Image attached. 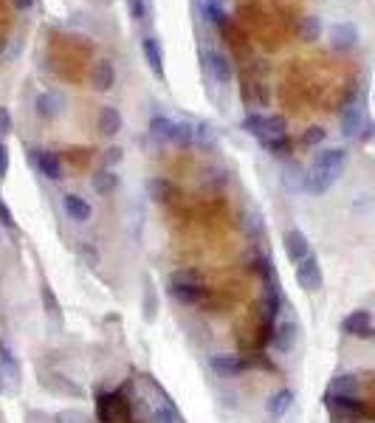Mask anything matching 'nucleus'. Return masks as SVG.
Returning a JSON list of instances; mask_svg holds the SVG:
<instances>
[{"mask_svg":"<svg viewBox=\"0 0 375 423\" xmlns=\"http://www.w3.org/2000/svg\"><path fill=\"white\" fill-rule=\"evenodd\" d=\"M344 164H347V149H341V147H327V149L316 152V158L305 175V189L313 195H324L338 180Z\"/></svg>","mask_w":375,"mask_h":423,"instance_id":"nucleus-1","label":"nucleus"},{"mask_svg":"<svg viewBox=\"0 0 375 423\" xmlns=\"http://www.w3.org/2000/svg\"><path fill=\"white\" fill-rule=\"evenodd\" d=\"M96 417L99 423H130V406L118 392H99Z\"/></svg>","mask_w":375,"mask_h":423,"instance_id":"nucleus-2","label":"nucleus"},{"mask_svg":"<svg viewBox=\"0 0 375 423\" xmlns=\"http://www.w3.org/2000/svg\"><path fill=\"white\" fill-rule=\"evenodd\" d=\"M149 133L152 138L158 141H169V144H189L195 138V130L189 124H180V121H172L166 116H155L149 121Z\"/></svg>","mask_w":375,"mask_h":423,"instance_id":"nucleus-3","label":"nucleus"},{"mask_svg":"<svg viewBox=\"0 0 375 423\" xmlns=\"http://www.w3.org/2000/svg\"><path fill=\"white\" fill-rule=\"evenodd\" d=\"M200 68H203V73H206L211 82H217V85H226V82H231V76H234L231 62H228L220 51H214V48H203V51H200Z\"/></svg>","mask_w":375,"mask_h":423,"instance_id":"nucleus-4","label":"nucleus"},{"mask_svg":"<svg viewBox=\"0 0 375 423\" xmlns=\"http://www.w3.org/2000/svg\"><path fill=\"white\" fill-rule=\"evenodd\" d=\"M296 282L302 290H319L324 285V276H321V265L313 254H307L302 262H296Z\"/></svg>","mask_w":375,"mask_h":423,"instance_id":"nucleus-5","label":"nucleus"},{"mask_svg":"<svg viewBox=\"0 0 375 423\" xmlns=\"http://www.w3.org/2000/svg\"><path fill=\"white\" fill-rule=\"evenodd\" d=\"M209 367H211V372L220 375V378H237L240 372H245L248 364H245L240 355H234V352H214V355L209 358Z\"/></svg>","mask_w":375,"mask_h":423,"instance_id":"nucleus-6","label":"nucleus"},{"mask_svg":"<svg viewBox=\"0 0 375 423\" xmlns=\"http://www.w3.org/2000/svg\"><path fill=\"white\" fill-rule=\"evenodd\" d=\"M341 330L347 333V336H352V338H372V316H369V310H352V313H347L344 316V321H341Z\"/></svg>","mask_w":375,"mask_h":423,"instance_id":"nucleus-7","label":"nucleus"},{"mask_svg":"<svg viewBox=\"0 0 375 423\" xmlns=\"http://www.w3.org/2000/svg\"><path fill=\"white\" fill-rule=\"evenodd\" d=\"M282 245H285V254H288L290 262H302L310 254V243L299 228H288L282 234Z\"/></svg>","mask_w":375,"mask_h":423,"instance_id":"nucleus-8","label":"nucleus"},{"mask_svg":"<svg viewBox=\"0 0 375 423\" xmlns=\"http://www.w3.org/2000/svg\"><path fill=\"white\" fill-rule=\"evenodd\" d=\"M34 164L39 169V175H45L48 180H59L62 178V161L54 149H37L34 152Z\"/></svg>","mask_w":375,"mask_h":423,"instance_id":"nucleus-9","label":"nucleus"},{"mask_svg":"<svg viewBox=\"0 0 375 423\" xmlns=\"http://www.w3.org/2000/svg\"><path fill=\"white\" fill-rule=\"evenodd\" d=\"M62 209H65V214H68L70 220H76V223H87L90 214H93V206H90L82 195H73V192H68V195L62 197Z\"/></svg>","mask_w":375,"mask_h":423,"instance_id":"nucleus-10","label":"nucleus"},{"mask_svg":"<svg viewBox=\"0 0 375 423\" xmlns=\"http://www.w3.org/2000/svg\"><path fill=\"white\" fill-rule=\"evenodd\" d=\"M361 124H364V110H361V104H358V102L347 104L344 113H341V135H344V138H355L358 130H361Z\"/></svg>","mask_w":375,"mask_h":423,"instance_id":"nucleus-11","label":"nucleus"},{"mask_svg":"<svg viewBox=\"0 0 375 423\" xmlns=\"http://www.w3.org/2000/svg\"><path fill=\"white\" fill-rule=\"evenodd\" d=\"M166 293H169L175 302H180V305H195V302H200V299L206 296V288H203V285H172V282H169Z\"/></svg>","mask_w":375,"mask_h":423,"instance_id":"nucleus-12","label":"nucleus"},{"mask_svg":"<svg viewBox=\"0 0 375 423\" xmlns=\"http://www.w3.org/2000/svg\"><path fill=\"white\" fill-rule=\"evenodd\" d=\"M113 82H116V70H113L110 62H96V65L90 68V85H93L96 90H110Z\"/></svg>","mask_w":375,"mask_h":423,"instance_id":"nucleus-13","label":"nucleus"},{"mask_svg":"<svg viewBox=\"0 0 375 423\" xmlns=\"http://www.w3.org/2000/svg\"><path fill=\"white\" fill-rule=\"evenodd\" d=\"M290 406H293V392H290V389H279V392H273V395L265 400V412H268L271 417H282Z\"/></svg>","mask_w":375,"mask_h":423,"instance_id":"nucleus-14","label":"nucleus"},{"mask_svg":"<svg viewBox=\"0 0 375 423\" xmlns=\"http://www.w3.org/2000/svg\"><path fill=\"white\" fill-rule=\"evenodd\" d=\"M141 51H144V56H147V65L161 76V73H164V51H161V42H158L155 37H147V39L141 42Z\"/></svg>","mask_w":375,"mask_h":423,"instance_id":"nucleus-15","label":"nucleus"},{"mask_svg":"<svg viewBox=\"0 0 375 423\" xmlns=\"http://www.w3.org/2000/svg\"><path fill=\"white\" fill-rule=\"evenodd\" d=\"M327 395H358V375H352V372L336 375L327 386Z\"/></svg>","mask_w":375,"mask_h":423,"instance_id":"nucleus-16","label":"nucleus"},{"mask_svg":"<svg viewBox=\"0 0 375 423\" xmlns=\"http://www.w3.org/2000/svg\"><path fill=\"white\" fill-rule=\"evenodd\" d=\"M200 14H203V20H206L209 25H214V28H223V25H226V8H223L220 0H203V3H200Z\"/></svg>","mask_w":375,"mask_h":423,"instance_id":"nucleus-17","label":"nucleus"},{"mask_svg":"<svg viewBox=\"0 0 375 423\" xmlns=\"http://www.w3.org/2000/svg\"><path fill=\"white\" fill-rule=\"evenodd\" d=\"M118 130H121V113L116 107H102L99 110V133L116 135Z\"/></svg>","mask_w":375,"mask_h":423,"instance_id":"nucleus-18","label":"nucleus"},{"mask_svg":"<svg viewBox=\"0 0 375 423\" xmlns=\"http://www.w3.org/2000/svg\"><path fill=\"white\" fill-rule=\"evenodd\" d=\"M293 338H296V327H293L290 321H285V324L273 327V336H271V341H273V347H276V350L288 352V350L293 347Z\"/></svg>","mask_w":375,"mask_h":423,"instance_id":"nucleus-19","label":"nucleus"},{"mask_svg":"<svg viewBox=\"0 0 375 423\" xmlns=\"http://www.w3.org/2000/svg\"><path fill=\"white\" fill-rule=\"evenodd\" d=\"M59 110H62L59 96H54V93H39L37 96V113L42 118H54V116H59Z\"/></svg>","mask_w":375,"mask_h":423,"instance_id":"nucleus-20","label":"nucleus"},{"mask_svg":"<svg viewBox=\"0 0 375 423\" xmlns=\"http://www.w3.org/2000/svg\"><path fill=\"white\" fill-rule=\"evenodd\" d=\"M116 186H118V175H116L113 169H99V172L93 175V189H96L99 195H110Z\"/></svg>","mask_w":375,"mask_h":423,"instance_id":"nucleus-21","label":"nucleus"},{"mask_svg":"<svg viewBox=\"0 0 375 423\" xmlns=\"http://www.w3.org/2000/svg\"><path fill=\"white\" fill-rule=\"evenodd\" d=\"M42 302H45V313H48V319L59 327V324H62V307H59V302H56V296H54V290H51V285H48V282H42Z\"/></svg>","mask_w":375,"mask_h":423,"instance_id":"nucleus-22","label":"nucleus"},{"mask_svg":"<svg viewBox=\"0 0 375 423\" xmlns=\"http://www.w3.org/2000/svg\"><path fill=\"white\" fill-rule=\"evenodd\" d=\"M327 403L336 406V409H341V412H350V415L364 412V403L355 395H327Z\"/></svg>","mask_w":375,"mask_h":423,"instance_id":"nucleus-23","label":"nucleus"},{"mask_svg":"<svg viewBox=\"0 0 375 423\" xmlns=\"http://www.w3.org/2000/svg\"><path fill=\"white\" fill-rule=\"evenodd\" d=\"M352 42H355V28L352 25H344V23L333 25V45L336 48H350Z\"/></svg>","mask_w":375,"mask_h":423,"instance_id":"nucleus-24","label":"nucleus"},{"mask_svg":"<svg viewBox=\"0 0 375 423\" xmlns=\"http://www.w3.org/2000/svg\"><path fill=\"white\" fill-rule=\"evenodd\" d=\"M0 369H6L11 378L20 375V364H17V358H14V352H11V347L6 341H0Z\"/></svg>","mask_w":375,"mask_h":423,"instance_id":"nucleus-25","label":"nucleus"},{"mask_svg":"<svg viewBox=\"0 0 375 423\" xmlns=\"http://www.w3.org/2000/svg\"><path fill=\"white\" fill-rule=\"evenodd\" d=\"M158 313V302H155V293H152V279L144 276V319L152 321Z\"/></svg>","mask_w":375,"mask_h":423,"instance_id":"nucleus-26","label":"nucleus"},{"mask_svg":"<svg viewBox=\"0 0 375 423\" xmlns=\"http://www.w3.org/2000/svg\"><path fill=\"white\" fill-rule=\"evenodd\" d=\"M147 189H149V195H152V200H169L172 197V186L164 180V178H152L149 183H147Z\"/></svg>","mask_w":375,"mask_h":423,"instance_id":"nucleus-27","label":"nucleus"},{"mask_svg":"<svg viewBox=\"0 0 375 423\" xmlns=\"http://www.w3.org/2000/svg\"><path fill=\"white\" fill-rule=\"evenodd\" d=\"M169 282H172V285H200L203 279H200L197 271L183 268V271H172V274H169Z\"/></svg>","mask_w":375,"mask_h":423,"instance_id":"nucleus-28","label":"nucleus"},{"mask_svg":"<svg viewBox=\"0 0 375 423\" xmlns=\"http://www.w3.org/2000/svg\"><path fill=\"white\" fill-rule=\"evenodd\" d=\"M152 423H178V415L172 412L169 403H161V406L152 412Z\"/></svg>","mask_w":375,"mask_h":423,"instance_id":"nucleus-29","label":"nucleus"},{"mask_svg":"<svg viewBox=\"0 0 375 423\" xmlns=\"http://www.w3.org/2000/svg\"><path fill=\"white\" fill-rule=\"evenodd\" d=\"M127 8H130V14H133V20H147V3L144 0H127Z\"/></svg>","mask_w":375,"mask_h":423,"instance_id":"nucleus-30","label":"nucleus"},{"mask_svg":"<svg viewBox=\"0 0 375 423\" xmlns=\"http://www.w3.org/2000/svg\"><path fill=\"white\" fill-rule=\"evenodd\" d=\"M56 423H87V417L82 412H73V409H65L56 415Z\"/></svg>","mask_w":375,"mask_h":423,"instance_id":"nucleus-31","label":"nucleus"},{"mask_svg":"<svg viewBox=\"0 0 375 423\" xmlns=\"http://www.w3.org/2000/svg\"><path fill=\"white\" fill-rule=\"evenodd\" d=\"M0 226H3L6 231H14V228H17V226H14V214H11V209H8L3 200H0Z\"/></svg>","mask_w":375,"mask_h":423,"instance_id":"nucleus-32","label":"nucleus"},{"mask_svg":"<svg viewBox=\"0 0 375 423\" xmlns=\"http://www.w3.org/2000/svg\"><path fill=\"white\" fill-rule=\"evenodd\" d=\"M307 147H313V144H319V141H324V130L321 127H310L307 133H305V138H302Z\"/></svg>","mask_w":375,"mask_h":423,"instance_id":"nucleus-33","label":"nucleus"},{"mask_svg":"<svg viewBox=\"0 0 375 423\" xmlns=\"http://www.w3.org/2000/svg\"><path fill=\"white\" fill-rule=\"evenodd\" d=\"M6 172H8V147L6 141H0V178H6Z\"/></svg>","mask_w":375,"mask_h":423,"instance_id":"nucleus-34","label":"nucleus"},{"mask_svg":"<svg viewBox=\"0 0 375 423\" xmlns=\"http://www.w3.org/2000/svg\"><path fill=\"white\" fill-rule=\"evenodd\" d=\"M121 161V149L118 147H110L107 152H104V166H113V164H118Z\"/></svg>","mask_w":375,"mask_h":423,"instance_id":"nucleus-35","label":"nucleus"},{"mask_svg":"<svg viewBox=\"0 0 375 423\" xmlns=\"http://www.w3.org/2000/svg\"><path fill=\"white\" fill-rule=\"evenodd\" d=\"M0 133H3V135L11 133V116H8L6 107H0Z\"/></svg>","mask_w":375,"mask_h":423,"instance_id":"nucleus-36","label":"nucleus"},{"mask_svg":"<svg viewBox=\"0 0 375 423\" xmlns=\"http://www.w3.org/2000/svg\"><path fill=\"white\" fill-rule=\"evenodd\" d=\"M17 3H34V0H17Z\"/></svg>","mask_w":375,"mask_h":423,"instance_id":"nucleus-37","label":"nucleus"},{"mask_svg":"<svg viewBox=\"0 0 375 423\" xmlns=\"http://www.w3.org/2000/svg\"><path fill=\"white\" fill-rule=\"evenodd\" d=\"M372 341H375V330H372Z\"/></svg>","mask_w":375,"mask_h":423,"instance_id":"nucleus-38","label":"nucleus"},{"mask_svg":"<svg viewBox=\"0 0 375 423\" xmlns=\"http://www.w3.org/2000/svg\"><path fill=\"white\" fill-rule=\"evenodd\" d=\"M220 3H223V0H220Z\"/></svg>","mask_w":375,"mask_h":423,"instance_id":"nucleus-39","label":"nucleus"}]
</instances>
